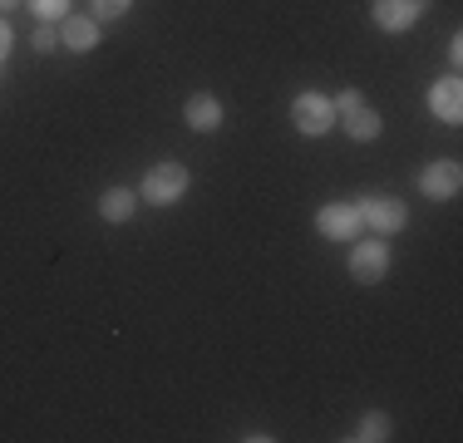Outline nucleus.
<instances>
[{"label": "nucleus", "mask_w": 463, "mask_h": 443, "mask_svg": "<svg viewBox=\"0 0 463 443\" xmlns=\"http://www.w3.org/2000/svg\"><path fill=\"white\" fill-rule=\"evenodd\" d=\"M187 183H193V177H187L183 163H158V168L143 173V197H148L153 207H173L187 193Z\"/></svg>", "instance_id": "1"}, {"label": "nucleus", "mask_w": 463, "mask_h": 443, "mask_svg": "<svg viewBox=\"0 0 463 443\" xmlns=\"http://www.w3.org/2000/svg\"><path fill=\"white\" fill-rule=\"evenodd\" d=\"M291 124H296V133H306V138H321V133L335 128V104H330L326 94H296Z\"/></svg>", "instance_id": "2"}, {"label": "nucleus", "mask_w": 463, "mask_h": 443, "mask_svg": "<svg viewBox=\"0 0 463 443\" xmlns=\"http://www.w3.org/2000/svg\"><path fill=\"white\" fill-rule=\"evenodd\" d=\"M360 207V222H365L370 231H380V237H394V231L410 222V207L400 203V197H365V203H355Z\"/></svg>", "instance_id": "3"}, {"label": "nucleus", "mask_w": 463, "mask_h": 443, "mask_svg": "<svg viewBox=\"0 0 463 443\" xmlns=\"http://www.w3.org/2000/svg\"><path fill=\"white\" fill-rule=\"evenodd\" d=\"M384 271H390V247H384V241H355V251H350V276H355L360 286H374Z\"/></svg>", "instance_id": "4"}, {"label": "nucleus", "mask_w": 463, "mask_h": 443, "mask_svg": "<svg viewBox=\"0 0 463 443\" xmlns=\"http://www.w3.org/2000/svg\"><path fill=\"white\" fill-rule=\"evenodd\" d=\"M419 187H424L434 203H449V197H458V187H463V168L454 158H439V163H429V168L419 173Z\"/></svg>", "instance_id": "5"}, {"label": "nucleus", "mask_w": 463, "mask_h": 443, "mask_svg": "<svg viewBox=\"0 0 463 443\" xmlns=\"http://www.w3.org/2000/svg\"><path fill=\"white\" fill-rule=\"evenodd\" d=\"M424 5H429V0H374L370 15H374V25H380V30L400 35V30H410L414 20L424 15Z\"/></svg>", "instance_id": "6"}, {"label": "nucleus", "mask_w": 463, "mask_h": 443, "mask_svg": "<svg viewBox=\"0 0 463 443\" xmlns=\"http://www.w3.org/2000/svg\"><path fill=\"white\" fill-rule=\"evenodd\" d=\"M316 227H321V237H330V241H350L360 227H365V222H360V207L355 203H330V207H321Z\"/></svg>", "instance_id": "7"}, {"label": "nucleus", "mask_w": 463, "mask_h": 443, "mask_svg": "<svg viewBox=\"0 0 463 443\" xmlns=\"http://www.w3.org/2000/svg\"><path fill=\"white\" fill-rule=\"evenodd\" d=\"M429 108H434V118H444V124H458L463 118V84L458 74H449V80H439L429 89Z\"/></svg>", "instance_id": "8"}, {"label": "nucleus", "mask_w": 463, "mask_h": 443, "mask_svg": "<svg viewBox=\"0 0 463 443\" xmlns=\"http://www.w3.org/2000/svg\"><path fill=\"white\" fill-rule=\"evenodd\" d=\"M183 118H187V128L213 133L217 124H222V104H217L213 94H193V99H187V108H183Z\"/></svg>", "instance_id": "9"}, {"label": "nucleus", "mask_w": 463, "mask_h": 443, "mask_svg": "<svg viewBox=\"0 0 463 443\" xmlns=\"http://www.w3.org/2000/svg\"><path fill=\"white\" fill-rule=\"evenodd\" d=\"M60 44H64V50H74V54H90L99 44V25L90 15H70V20H64V30H60Z\"/></svg>", "instance_id": "10"}, {"label": "nucleus", "mask_w": 463, "mask_h": 443, "mask_svg": "<svg viewBox=\"0 0 463 443\" xmlns=\"http://www.w3.org/2000/svg\"><path fill=\"white\" fill-rule=\"evenodd\" d=\"M340 124H345V133H350L355 143L380 138V114H374V108H365V104H355L350 114H340Z\"/></svg>", "instance_id": "11"}, {"label": "nucleus", "mask_w": 463, "mask_h": 443, "mask_svg": "<svg viewBox=\"0 0 463 443\" xmlns=\"http://www.w3.org/2000/svg\"><path fill=\"white\" fill-rule=\"evenodd\" d=\"M134 207H138V197L128 193V187H109V193L99 197V217H104V222H128V217H134Z\"/></svg>", "instance_id": "12"}, {"label": "nucleus", "mask_w": 463, "mask_h": 443, "mask_svg": "<svg viewBox=\"0 0 463 443\" xmlns=\"http://www.w3.org/2000/svg\"><path fill=\"white\" fill-rule=\"evenodd\" d=\"M350 438H360V443H380V438H390V414H380V409H374V414H365L360 419V429Z\"/></svg>", "instance_id": "13"}, {"label": "nucleus", "mask_w": 463, "mask_h": 443, "mask_svg": "<svg viewBox=\"0 0 463 443\" xmlns=\"http://www.w3.org/2000/svg\"><path fill=\"white\" fill-rule=\"evenodd\" d=\"M128 5L134 0H94V20H118V15H128Z\"/></svg>", "instance_id": "14"}, {"label": "nucleus", "mask_w": 463, "mask_h": 443, "mask_svg": "<svg viewBox=\"0 0 463 443\" xmlns=\"http://www.w3.org/2000/svg\"><path fill=\"white\" fill-rule=\"evenodd\" d=\"M25 5H30V10H35V15H40V20H60V15H64V10H70V0H25Z\"/></svg>", "instance_id": "15"}, {"label": "nucleus", "mask_w": 463, "mask_h": 443, "mask_svg": "<svg viewBox=\"0 0 463 443\" xmlns=\"http://www.w3.org/2000/svg\"><path fill=\"white\" fill-rule=\"evenodd\" d=\"M35 50H40V54H50V50H60V35H54V30H50V25H40V30H35Z\"/></svg>", "instance_id": "16"}, {"label": "nucleus", "mask_w": 463, "mask_h": 443, "mask_svg": "<svg viewBox=\"0 0 463 443\" xmlns=\"http://www.w3.org/2000/svg\"><path fill=\"white\" fill-rule=\"evenodd\" d=\"M330 104H335V118H340V114H350V108L360 104V94H355V89H340V94L330 99Z\"/></svg>", "instance_id": "17"}, {"label": "nucleus", "mask_w": 463, "mask_h": 443, "mask_svg": "<svg viewBox=\"0 0 463 443\" xmlns=\"http://www.w3.org/2000/svg\"><path fill=\"white\" fill-rule=\"evenodd\" d=\"M10 40H15V35H10V25H5V20H0V60H5V54H10Z\"/></svg>", "instance_id": "18"}, {"label": "nucleus", "mask_w": 463, "mask_h": 443, "mask_svg": "<svg viewBox=\"0 0 463 443\" xmlns=\"http://www.w3.org/2000/svg\"><path fill=\"white\" fill-rule=\"evenodd\" d=\"M449 64H454V70L463 64V44H458V35H454V44H449Z\"/></svg>", "instance_id": "19"}, {"label": "nucleus", "mask_w": 463, "mask_h": 443, "mask_svg": "<svg viewBox=\"0 0 463 443\" xmlns=\"http://www.w3.org/2000/svg\"><path fill=\"white\" fill-rule=\"evenodd\" d=\"M15 5H25V0H0V10H15Z\"/></svg>", "instance_id": "20"}]
</instances>
